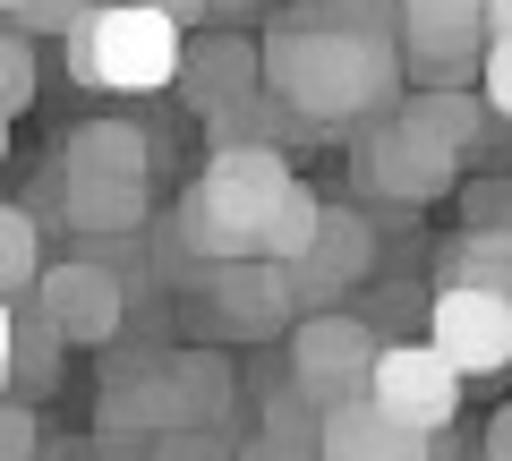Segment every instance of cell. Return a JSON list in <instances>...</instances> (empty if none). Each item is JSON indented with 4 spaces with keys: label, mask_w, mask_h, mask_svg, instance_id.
Returning <instances> with one entry per match:
<instances>
[{
    "label": "cell",
    "mask_w": 512,
    "mask_h": 461,
    "mask_svg": "<svg viewBox=\"0 0 512 461\" xmlns=\"http://www.w3.org/2000/svg\"><path fill=\"white\" fill-rule=\"evenodd\" d=\"M265 94L299 129H342V120L402 103V52L376 35H333V26L274 18V35H265Z\"/></svg>",
    "instance_id": "cell-1"
},
{
    "label": "cell",
    "mask_w": 512,
    "mask_h": 461,
    "mask_svg": "<svg viewBox=\"0 0 512 461\" xmlns=\"http://www.w3.org/2000/svg\"><path fill=\"white\" fill-rule=\"evenodd\" d=\"M291 154L282 146H214V163L180 188V214H171V240L205 265H239L265 248V222L274 197L291 188Z\"/></svg>",
    "instance_id": "cell-2"
},
{
    "label": "cell",
    "mask_w": 512,
    "mask_h": 461,
    "mask_svg": "<svg viewBox=\"0 0 512 461\" xmlns=\"http://www.w3.org/2000/svg\"><path fill=\"white\" fill-rule=\"evenodd\" d=\"M180 18H163V9H146V0H94L86 18L69 26V69L77 86L94 94H163L171 77H180Z\"/></svg>",
    "instance_id": "cell-3"
},
{
    "label": "cell",
    "mask_w": 512,
    "mask_h": 461,
    "mask_svg": "<svg viewBox=\"0 0 512 461\" xmlns=\"http://www.w3.org/2000/svg\"><path fill=\"white\" fill-rule=\"evenodd\" d=\"M376 333L359 325V316H342V308H316V316H299L291 325V393L325 419V410H342V402H367V368H376Z\"/></svg>",
    "instance_id": "cell-4"
},
{
    "label": "cell",
    "mask_w": 512,
    "mask_h": 461,
    "mask_svg": "<svg viewBox=\"0 0 512 461\" xmlns=\"http://www.w3.org/2000/svg\"><path fill=\"white\" fill-rule=\"evenodd\" d=\"M367 402L384 419L419 427V436H444L461 419V376H453V359L436 342H384L376 368H367Z\"/></svg>",
    "instance_id": "cell-5"
},
{
    "label": "cell",
    "mask_w": 512,
    "mask_h": 461,
    "mask_svg": "<svg viewBox=\"0 0 512 461\" xmlns=\"http://www.w3.org/2000/svg\"><path fill=\"white\" fill-rule=\"evenodd\" d=\"M26 308L60 333V351H69V342H120L128 282L111 274V265H94V257H60V265H43V282L26 291Z\"/></svg>",
    "instance_id": "cell-6"
},
{
    "label": "cell",
    "mask_w": 512,
    "mask_h": 461,
    "mask_svg": "<svg viewBox=\"0 0 512 461\" xmlns=\"http://www.w3.org/2000/svg\"><path fill=\"white\" fill-rule=\"evenodd\" d=\"M94 427H103V444H111L120 461H146L154 444L180 427L163 359H137V351L111 359V368H103V402H94Z\"/></svg>",
    "instance_id": "cell-7"
},
{
    "label": "cell",
    "mask_w": 512,
    "mask_h": 461,
    "mask_svg": "<svg viewBox=\"0 0 512 461\" xmlns=\"http://www.w3.org/2000/svg\"><path fill=\"white\" fill-rule=\"evenodd\" d=\"M350 171H359V188H376V197H393V205H427V197H444V188H453L461 154L436 146V137H419L402 111H384V129L359 137Z\"/></svg>",
    "instance_id": "cell-8"
},
{
    "label": "cell",
    "mask_w": 512,
    "mask_h": 461,
    "mask_svg": "<svg viewBox=\"0 0 512 461\" xmlns=\"http://www.w3.org/2000/svg\"><path fill=\"white\" fill-rule=\"evenodd\" d=\"M376 274V222L359 214V205H325V222H316L308 257L291 265V291L299 308H342V291H359V282Z\"/></svg>",
    "instance_id": "cell-9"
},
{
    "label": "cell",
    "mask_w": 512,
    "mask_h": 461,
    "mask_svg": "<svg viewBox=\"0 0 512 461\" xmlns=\"http://www.w3.org/2000/svg\"><path fill=\"white\" fill-rule=\"evenodd\" d=\"M427 342L453 359L461 385H470V376H504L512 368V308L487 299V291H453V282H444L436 316H427Z\"/></svg>",
    "instance_id": "cell-10"
},
{
    "label": "cell",
    "mask_w": 512,
    "mask_h": 461,
    "mask_svg": "<svg viewBox=\"0 0 512 461\" xmlns=\"http://www.w3.org/2000/svg\"><path fill=\"white\" fill-rule=\"evenodd\" d=\"M205 308H214L222 333H248V342H265V333H282L299 316V291L282 265L265 257H239V265H214L205 274Z\"/></svg>",
    "instance_id": "cell-11"
},
{
    "label": "cell",
    "mask_w": 512,
    "mask_h": 461,
    "mask_svg": "<svg viewBox=\"0 0 512 461\" xmlns=\"http://www.w3.org/2000/svg\"><path fill=\"white\" fill-rule=\"evenodd\" d=\"M171 86L188 94L197 120H214V111L265 94V43H248V35H205V43H188V52H180V77H171Z\"/></svg>",
    "instance_id": "cell-12"
},
{
    "label": "cell",
    "mask_w": 512,
    "mask_h": 461,
    "mask_svg": "<svg viewBox=\"0 0 512 461\" xmlns=\"http://www.w3.org/2000/svg\"><path fill=\"white\" fill-rule=\"evenodd\" d=\"M393 52H410V69H427V77L478 69V52H487V18H478V9H436V0H402Z\"/></svg>",
    "instance_id": "cell-13"
},
{
    "label": "cell",
    "mask_w": 512,
    "mask_h": 461,
    "mask_svg": "<svg viewBox=\"0 0 512 461\" xmlns=\"http://www.w3.org/2000/svg\"><path fill=\"white\" fill-rule=\"evenodd\" d=\"M43 205L69 231H86V240H137V222H146V188L137 180H94V171H52Z\"/></svg>",
    "instance_id": "cell-14"
},
{
    "label": "cell",
    "mask_w": 512,
    "mask_h": 461,
    "mask_svg": "<svg viewBox=\"0 0 512 461\" xmlns=\"http://www.w3.org/2000/svg\"><path fill=\"white\" fill-rule=\"evenodd\" d=\"M316 461H436V436L384 419L376 402H342L316 419Z\"/></svg>",
    "instance_id": "cell-15"
},
{
    "label": "cell",
    "mask_w": 512,
    "mask_h": 461,
    "mask_svg": "<svg viewBox=\"0 0 512 461\" xmlns=\"http://www.w3.org/2000/svg\"><path fill=\"white\" fill-rule=\"evenodd\" d=\"M52 171H94V180H137L154 171V137L137 120H77L52 137Z\"/></svg>",
    "instance_id": "cell-16"
},
{
    "label": "cell",
    "mask_w": 512,
    "mask_h": 461,
    "mask_svg": "<svg viewBox=\"0 0 512 461\" xmlns=\"http://www.w3.org/2000/svg\"><path fill=\"white\" fill-rule=\"evenodd\" d=\"M163 376H171V410H180V427H214V436L231 427V402H239L231 359H214V351H171Z\"/></svg>",
    "instance_id": "cell-17"
},
{
    "label": "cell",
    "mask_w": 512,
    "mask_h": 461,
    "mask_svg": "<svg viewBox=\"0 0 512 461\" xmlns=\"http://www.w3.org/2000/svg\"><path fill=\"white\" fill-rule=\"evenodd\" d=\"M444 282L453 291H487L512 308V222H478V231H461L453 257H444Z\"/></svg>",
    "instance_id": "cell-18"
},
{
    "label": "cell",
    "mask_w": 512,
    "mask_h": 461,
    "mask_svg": "<svg viewBox=\"0 0 512 461\" xmlns=\"http://www.w3.org/2000/svg\"><path fill=\"white\" fill-rule=\"evenodd\" d=\"M393 111H402L419 137L453 146V154H470V146H478V94H470V86H419L410 103H393Z\"/></svg>",
    "instance_id": "cell-19"
},
{
    "label": "cell",
    "mask_w": 512,
    "mask_h": 461,
    "mask_svg": "<svg viewBox=\"0 0 512 461\" xmlns=\"http://www.w3.org/2000/svg\"><path fill=\"white\" fill-rule=\"evenodd\" d=\"M9 325H18V351H9V402H35V393L60 376V333L43 325L26 299H9Z\"/></svg>",
    "instance_id": "cell-20"
},
{
    "label": "cell",
    "mask_w": 512,
    "mask_h": 461,
    "mask_svg": "<svg viewBox=\"0 0 512 461\" xmlns=\"http://www.w3.org/2000/svg\"><path fill=\"white\" fill-rule=\"evenodd\" d=\"M316 222H325V197H316L308 180H291V188H282V197H274V222H265V248H256V257H265V265H282V274H291V265L308 257Z\"/></svg>",
    "instance_id": "cell-21"
},
{
    "label": "cell",
    "mask_w": 512,
    "mask_h": 461,
    "mask_svg": "<svg viewBox=\"0 0 512 461\" xmlns=\"http://www.w3.org/2000/svg\"><path fill=\"white\" fill-rule=\"evenodd\" d=\"M43 282V222L35 205H0V299H26Z\"/></svg>",
    "instance_id": "cell-22"
},
{
    "label": "cell",
    "mask_w": 512,
    "mask_h": 461,
    "mask_svg": "<svg viewBox=\"0 0 512 461\" xmlns=\"http://www.w3.org/2000/svg\"><path fill=\"white\" fill-rule=\"evenodd\" d=\"M282 18H291V26H333V35H376V43H393L402 0H291Z\"/></svg>",
    "instance_id": "cell-23"
},
{
    "label": "cell",
    "mask_w": 512,
    "mask_h": 461,
    "mask_svg": "<svg viewBox=\"0 0 512 461\" xmlns=\"http://www.w3.org/2000/svg\"><path fill=\"white\" fill-rule=\"evenodd\" d=\"M35 103V43L18 26H0V120H18Z\"/></svg>",
    "instance_id": "cell-24"
},
{
    "label": "cell",
    "mask_w": 512,
    "mask_h": 461,
    "mask_svg": "<svg viewBox=\"0 0 512 461\" xmlns=\"http://www.w3.org/2000/svg\"><path fill=\"white\" fill-rule=\"evenodd\" d=\"M478 103L512 120V35H487V52H478Z\"/></svg>",
    "instance_id": "cell-25"
},
{
    "label": "cell",
    "mask_w": 512,
    "mask_h": 461,
    "mask_svg": "<svg viewBox=\"0 0 512 461\" xmlns=\"http://www.w3.org/2000/svg\"><path fill=\"white\" fill-rule=\"evenodd\" d=\"M86 9H94V0H18V18H9V26H18L26 43H35V35H60V43H69V26L86 18Z\"/></svg>",
    "instance_id": "cell-26"
},
{
    "label": "cell",
    "mask_w": 512,
    "mask_h": 461,
    "mask_svg": "<svg viewBox=\"0 0 512 461\" xmlns=\"http://www.w3.org/2000/svg\"><path fill=\"white\" fill-rule=\"evenodd\" d=\"M146 461H239V453H231V444L214 436V427H171V436L154 444Z\"/></svg>",
    "instance_id": "cell-27"
},
{
    "label": "cell",
    "mask_w": 512,
    "mask_h": 461,
    "mask_svg": "<svg viewBox=\"0 0 512 461\" xmlns=\"http://www.w3.org/2000/svg\"><path fill=\"white\" fill-rule=\"evenodd\" d=\"M35 436H43L35 410H26V402H0V461H35Z\"/></svg>",
    "instance_id": "cell-28"
},
{
    "label": "cell",
    "mask_w": 512,
    "mask_h": 461,
    "mask_svg": "<svg viewBox=\"0 0 512 461\" xmlns=\"http://www.w3.org/2000/svg\"><path fill=\"white\" fill-rule=\"evenodd\" d=\"M239 461H316V436H274V427H265Z\"/></svg>",
    "instance_id": "cell-29"
},
{
    "label": "cell",
    "mask_w": 512,
    "mask_h": 461,
    "mask_svg": "<svg viewBox=\"0 0 512 461\" xmlns=\"http://www.w3.org/2000/svg\"><path fill=\"white\" fill-rule=\"evenodd\" d=\"M487 461H512V402L487 419Z\"/></svg>",
    "instance_id": "cell-30"
},
{
    "label": "cell",
    "mask_w": 512,
    "mask_h": 461,
    "mask_svg": "<svg viewBox=\"0 0 512 461\" xmlns=\"http://www.w3.org/2000/svg\"><path fill=\"white\" fill-rule=\"evenodd\" d=\"M9 351H18V325H9V299H0V402H9Z\"/></svg>",
    "instance_id": "cell-31"
},
{
    "label": "cell",
    "mask_w": 512,
    "mask_h": 461,
    "mask_svg": "<svg viewBox=\"0 0 512 461\" xmlns=\"http://www.w3.org/2000/svg\"><path fill=\"white\" fill-rule=\"evenodd\" d=\"M478 18H487V35H512V0H487Z\"/></svg>",
    "instance_id": "cell-32"
},
{
    "label": "cell",
    "mask_w": 512,
    "mask_h": 461,
    "mask_svg": "<svg viewBox=\"0 0 512 461\" xmlns=\"http://www.w3.org/2000/svg\"><path fill=\"white\" fill-rule=\"evenodd\" d=\"M146 9H163V18H205V0H146Z\"/></svg>",
    "instance_id": "cell-33"
},
{
    "label": "cell",
    "mask_w": 512,
    "mask_h": 461,
    "mask_svg": "<svg viewBox=\"0 0 512 461\" xmlns=\"http://www.w3.org/2000/svg\"><path fill=\"white\" fill-rule=\"evenodd\" d=\"M256 0H205V18H248Z\"/></svg>",
    "instance_id": "cell-34"
},
{
    "label": "cell",
    "mask_w": 512,
    "mask_h": 461,
    "mask_svg": "<svg viewBox=\"0 0 512 461\" xmlns=\"http://www.w3.org/2000/svg\"><path fill=\"white\" fill-rule=\"evenodd\" d=\"M436 9H487V0H436Z\"/></svg>",
    "instance_id": "cell-35"
},
{
    "label": "cell",
    "mask_w": 512,
    "mask_h": 461,
    "mask_svg": "<svg viewBox=\"0 0 512 461\" xmlns=\"http://www.w3.org/2000/svg\"><path fill=\"white\" fill-rule=\"evenodd\" d=\"M60 461H111V453H60Z\"/></svg>",
    "instance_id": "cell-36"
},
{
    "label": "cell",
    "mask_w": 512,
    "mask_h": 461,
    "mask_svg": "<svg viewBox=\"0 0 512 461\" xmlns=\"http://www.w3.org/2000/svg\"><path fill=\"white\" fill-rule=\"evenodd\" d=\"M0 18H18V0H0Z\"/></svg>",
    "instance_id": "cell-37"
},
{
    "label": "cell",
    "mask_w": 512,
    "mask_h": 461,
    "mask_svg": "<svg viewBox=\"0 0 512 461\" xmlns=\"http://www.w3.org/2000/svg\"><path fill=\"white\" fill-rule=\"evenodd\" d=\"M0 154H9V120H0Z\"/></svg>",
    "instance_id": "cell-38"
},
{
    "label": "cell",
    "mask_w": 512,
    "mask_h": 461,
    "mask_svg": "<svg viewBox=\"0 0 512 461\" xmlns=\"http://www.w3.org/2000/svg\"><path fill=\"white\" fill-rule=\"evenodd\" d=\"M478 461H487V453H478Z\"/></svg>",
    "instance_id": "cell-39"
}]
</instances>
